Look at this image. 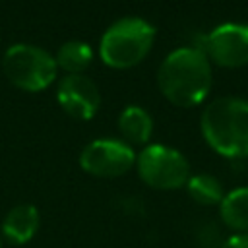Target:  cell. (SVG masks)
I'll return each mask as SVG.
<instances>
[{
    "instance_id": "obj_6",
    "label": "cell",
    "mask_w": 248,
    "mask_h": 248,
    "mask_svg": "<svg viewBox=\"0 0 248 248\" xmlns=\"http://www.w3.org/2000/svg\"><path fill=\"white\" fill-rule=\"evenodd\" d=\"M136 165L132 145L114 138H101L87 143L79 155V167L97 178H116Z\"/></svg>"
},
{
    "instance_id": "obj_4",
    "label": "cell",
    "mask_w": 248,
    "mask_h": 248,
    "mask_svg": "<svg viewBox=\"0 0 248 248\" xmlns=\"http://www.w3.org/2000/svg\"><path fill=\"white\" fill-rule=\"evenodd\" d=\"M2 70L12 85L31 93L46 89L58 74L54 56L45 48L27 43L12 45L4 52Z\"/></svg>"
},
{
    "instance_id": "obj_8",
    "label": "cell",
    "mask_w": 248,
    "mask_h": 248,
    "mask_svg": "<svg viewBox=\"0 0 248 248\" xmlns=\"http://www.w3.org/2000/svg\"><path fill=\"white\" fill-rule=\"evenodd\" d=\"M56 101L70 116L89 120L97 114L101 93L93 79L83 74H66L56 87Z\"/></svg>"
},
{
    "instance_id": "obj_9",
    "label": "cell",
    "mask_w": 248,
    "mask_h": 248,
    "mask_svg": "<svg viewBox=\"0 0 248 248\" xmlns=\"http://www.w3.org/2000/svg\"><path fill=\"white\" fill-rule=\"evenodd\" d=\"M39 225L41 215L37 207L31 203H19L6 213L2 221V234L12 244H25L37 234Z\"/></svg>"
},
{
    "instance_id": "obj_2",
    "label": "cell",
    "mask_w": 248,
    "mask_h": 248,
    "mask_svg": "<svg viewBox=\"0 0 248 248\" xmlns=\"http://www.w3.org/2000/svg\"><path fill=\"white\" fill-rule=\"evenodd\" d=\"M200 128L207 145L219 155L248 157V101L238 97L211 101L202 112Z\"/></svg>"
},
{
    "instance_id": "obj_12",
    "label": "cell",
    "mask_w": 248,
    "mask_h": 248,
    "mask_svg": "<svg viewBox=\"0 0 248 248\" xmlns=\"http://www.w3.org/2000/svg\"><path fill=\"white\" fill-rule=\"evenodd\" d=\"M93 60V50L83 41H66L54 54V62L68 74H83Z\"/></svg>"
},
{
    "instance_id": "obj_3",
    "label": "cell",
    "mask_w": 248,
    "mask_h": 248,
    "mask_svg": "<svg viewBox=\"0 0 248 248\" xmlns=\"http://www.w3.org/2000/svg\"><path fill=\"white\" fill-rule=\"evenodd\" d=\"M155 27L141 17H120L107 27L99 43L101 60L114 70L138 66L151 50Z\"/></svg>"
},
{
    "instance_id": "obj_5",
    "label": "cell",
    "mask_w": 248,
    "mask_h": 248,
    "mask_svg": "<svg viewBox=\"0 0 248 248\" xmlns=\"http://www.w3.org/2000/svg\"><path fill=\"white\" fill-rule=\"evenodd\" d=\"M136 169L140 178L155 190H176L186 186L190 178V165L186 157L169 145L153 143L136 155Z\"/></svg>"
},
{
    "instance_id": "obj_10",
    "label": "cell",
    "mask_w": 248,
    "mask_h": 248,
    "mask_svg": "<svg viewBox=\"0 0 248 248\" xmlns=\"http://www.w3.org/2000/svg\"><path fill=\"white\" fill-rule=\"evenodd\" d=\"M118 132L122 134L128 145H143L151 140L153 118L143 107L130 105L118 116Z\"/></svg>"
},
{
    "instance_id": "obj_13",
    "label": "cell",
    "mask_w": 248,
    "mask_h": 248,
    "mask_svg": "<svg viewBox=\"0 0 248 248\" xmlns=\"http://www.w3.org/2000/svg\"><path fill=\"white\" fill-rule=\"evenodd\" d=\"M190 198L200 205H219L225 198L221 182L211 174H194L186 182Z\"/></svg>"
},
{
    "instance_id": "obj_7",
    "label": "cell",
    "mask_w": 248,
    "mask_h": 248,
    "mask_svg": "<svg viewBox=\"0 0 248 248\" xmlns=\"http://www.w3.org/2000/svg\"><path fill=\"white\" fill-rule=\"evenodd\" d=\"M205 56L217 66L240 68L248 64V25L223 23L205 39Z\"/></svg>"
},
{
    "instance_id": "obj_1",
    "label": "cell",
    "mask_w": 248,
    "mask_h": 248,
    "mask_svg": "<svg viewBox=\"0 0 248 248\" xmlns=\"http://www.w3.org/2000/svg\"><path fill=\"white\" fill-rule=\"evenodd\" d=\"M163 97L180 108L200 105L211 89V66L202 48L182 46L165 56L157 72Z\"/></svg>"
},
{
    "instance_id": "obj_14",
    "label": "cell",
    "mask_w": 248,
    "mask_h": 248,
    "mask_svg": "<svg viewBox=\"0 0 248 248\" xmlns=\"http://www.w3.org/2000/svg\"><path fill=\"white\" fill-rule=\"evenodd\" d=\"M219 248H248V232H234Z\"/></svg>"
},
{
    "instance_id": "obj_11",
    "label": "cell",
    "mask_w": 248,
    "mask_h": 248,
    "mask_svg": "<svg viewBox=\"0 0 248 248\" xmlns=\"http://www.w3.org/2000/svg\"><path fill=\"white\" fill-rule=\"evenodd\" d=\"M221 221L234 232H248V186L225 194L219 203Z\"/></svg>"
}]
</instances>
